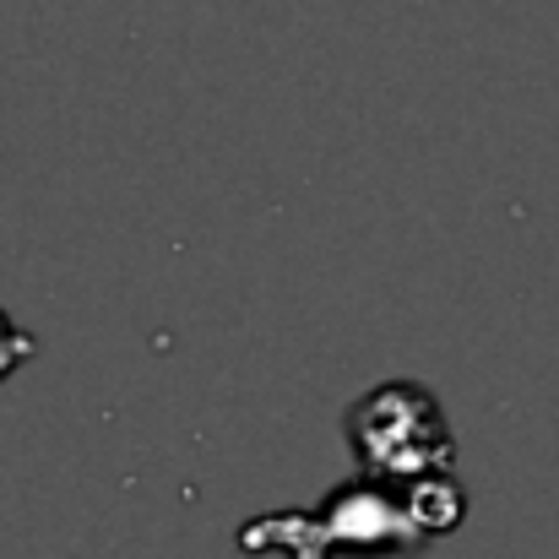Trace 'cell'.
<instances>
[{"label":"cell","mask_w":559,"mask_h":559,"mask_svg":"<svg viewBox=\"0 0 559 559\" xmlns=\"http://www.w3.org/2000/svg\"><path fill=\"white\" fill-rule=\"evenodd\" d=\"M33 359H38V337L0 310V385L22 370V365H33Z\"/></svg>","instance_id":"cell-4"},{"label":"cell","mask_w":559,"mask_h":559,"mask_svg":"<svg viewBox=\"0 0 559 559\" xmlns=\"http://www.w3.org/2000/svg\"><path fill=\"white\" fill-rule=\"evenodd\" d=\"M343 435L359 473L380 484H407L418 473L456 462V435L440 396L424 380H402V374L380 380L359 402H348Z\"/></svg>","instance_id":"cell-2"},{"label":"cell","mask_w":559,"mask_h":559,"mask_svg":"<svg viewBox=\"0 0 559 559\" xmlns=\"http://www.w3.org/2000/svg\"><path fill=\"white\" fill-rule=\"evenodd\" d=\"M402 500H407V516L418 522V533L435 544L445 533H456L467 522V489L456 484L451 467H435V473H418L402 484Z\"/></svg>","instance_id":"cell-3"},{"label":"cell","mask_w":559,"mask_h":559,"mask_svg":"<svg viewBox=\"0 0 559 559\" xmlns=\"http://www.w3.org/2000/svg\"><path fill=\"white\" fill-rule=\"evenodd\" d=\"M239 555H288V559H391V555H424L429 538L418 533V522L407 516L402 484H380L354 473L348 484H337L321 506L305 511H266L250 516L234 533Z\"/></svg>","instance_id":"cell-1"}]
</instances>
